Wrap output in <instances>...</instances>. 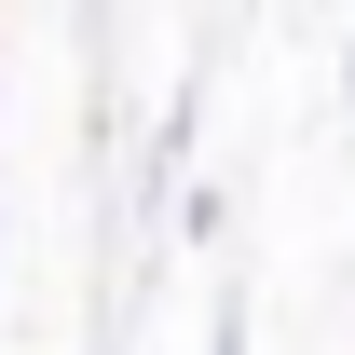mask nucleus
<instances>
[{
	"mask_svg": "<svg viewBox=\"0 0 355 355\" xmlns=\"http://www.w3.org/2000/svg\"><path fill=\"white\" fill-rule=\"evenodd\" d=\"M205 355H246V314H219V342H205Z\"/></svg>",
	"mask_w": 355,
	"mask_h": 355,
	"instance_id": "nucleus-1",
	"label": "nucleus"
},
{
	"mask_svg": "<svg viewBox=\"0 0 355 355\" xmlns=\"http://www.w3.org/2000/svg\"><path fill=\"white\" fill-rule=\"evenodd\" d=\"M342 83H355V42H342Z\"/></svg>",
	"mask_w": 355,
	"mask_h": 355,
	"instance_id": "nucleus-2",
	"label": "nucleus"
}]
</instances>
